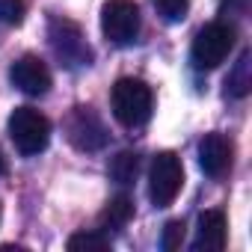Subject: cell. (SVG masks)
I'll list each match as a JSON object with an SVG mask.
<instances>
[{"instance_id":"obj_1","label":"cell","mask_w":252,"mask_h":252,"mask_svg":"<svg viewBox=\"0 0 252 252\" xmlns=\"http://www.w3.org/2000/svg\"><path fill=\"white\" fill-rule=\"evenodd\" d=\"M110 107H113V116L119 125H125V128H143L152 119L155 98H152L149 83H143L137 77H122V80H116V86L110 92Z\"/></svg>"},{"instance_id":"obj_2","label":"cell","mask_w":252,"mask_h":252,"mask_svg":"<svg viewBox=\"0 0 252 252\" xmlns=\"http://www.w3.org/2000/svg\"><path fill=\"white\" fill-rule=\"evenodd\" d=\"M6 128H9V140L15 143V149L24 158L45 152L51 143V122L45 113H39L33 107H15Z\"/></svg>"},{"instance_id":"obj_3","label":"cell","mask_w":252,"mask_h":252,"mask_svg":"<svg viewBox=\"0 0 252 252\" xmlns=\"http://www.w3.org/2000/svg\"><path fill=\"white\" fill-rule=\"evenodd\" d=\"M231 48H234V27L222 24V21H214V24H205L196 33L193 48H190V60L199 71H211L220 63H225Z\"/></svg>"},{"instance_id":"obj_4","label":"cell","mask_w":252,"mask_h":252,"mask_svg":"<svg viewBox=\"0 0 252 252\" xmlns=\"http://www.w3.org/2000/svg\"><path fill=\"white\" fill-rule=\"evenodd\" d=\"M101 33L110 45H134L140 36V9L134 0H107L101 6Z\"/></svg>"},{"instance_id":"obj_5","label":"cell","mask_w":252,"mask_h":252,"mask_svg":"<svg viewBox=\"0 0 252 252\" xmlns=\"http://www.w3.org/2000/svg\"><path fill=\"white\" fill-rule=\"evenodd\" d=\"M184 187V166L172 152H158L149 169V196L158 208H169Z\"/></svg>"},{"instance_id":"obj_6","label":"cell","mask_w":252,"mask_h":252,"mask_svg":"<svg viewBox=\"0 0 252 252\" xmlns=\"http://www.w3.org/2000/svg\"><path fill=\"white\" fill-rule=\"evenodd\" d=\"M65 134H68V143L80 152H101L110 140L101 116L92 107H74L71 110V116L65 122Z\"/></svg>"},{"instance_id":"obj_7","label":"cell","mask_w":252,"mask_h":252,"mask_svg":"<svg viewBox=\"0 0 252 252\" xmlns=\"http://www.w3.org/2000/svg\"><path fill=\"white\" fill-rule=\"evenodd\" d=\"M51 45L65 65H89L92 63V51H89L86 39H83L80 27L71 21H63V18L51 21Z\"/></svg>"},{"instance_id":"obj_8","label":"cell","mask_w":252,"mask_h":252,"mask_svg":"<svg viewBox=\"0 0 252 252\" xmlns=\"http://www.w3.org/2000/svg\"><path fill=\"white\" fill-rule=\"evenodd\" d=\"M9 80H12L24 95H45V92L51 89V71H48V65H45L39 57H33V54H27V57H21L18 63H12Z\"/></svg>"},{"instance_id":"obj_9","label":"cell","mask_w":252,"mask_h":252,"mask_svg":"<svg viewBox=\"0 0 252 252\" xmlns=\"http://www.w3.org/2000/svg\"><path fill=\"white\" fill-rule=\"evenodd\" d=\"M199 166L205 175L220 178L231 169V143L222 134H205V140L199 143Z\"/></svg>"},{"instance_id":"obj_10","label":"cell","mask_w":252,"mask_h":252,"mask_svg":"<svg viewBox=\"0 0 252 252\" xmlns=\"http://www.w3.org/2000/svg\"><path fill=\"white\" fill-rule=\"evenodd\" d=\"M225 214L222 211H205L199 217V228H196V240L193 249L196 252H222L225 249Z\"/></svg>"},{"instance_id":"obj_11","label":"cell","mask_w":252,"mask_h":252,"mask_svg":"<svg viewBox=\"0 0 252 252\" xmlns=\"http://www.w3.org/2000/svg\"><path fill=\"white\" fill-rule=\"evenodd\" d=\"M134 220V202L128 196H116L104 205V211L98 214V231H122Z\"/></svg>"},{"instance_id":"obj_12","label":"cell","mask_w":252,"mask_h":252,"mask_svg":"<svg viewBox=\"0 0 252 252\" xmlns=\"http://www.w3.org/2000/svg\"><path fill=\"white\" fill-rule=\"evenodd\" d=\"M140 172V155L137 152H119L110 160V178L119 184H131Z\"/></svg>"},{"instance_id":"obj_13","label":"cell","mask_w":252,"mask_h":252,"mask_svg":"<svg viewBox=\"0 0 252 252\" xmlns=\"http://www.w3.org/2000/svg\"><path fill=\"white\" fill-rule=\"evenodd\" d=\"M71 252H107L110 249V237L104 231H77L68 237L65 243Z\"/></svg>"},{"instance_id":"obj_14","label":"cell","mask_w":252,"mask_h":252,"mask_svg":"<svg viewBox=\"0 0 252 252\" xmlns=\"http://www.w3.org/2000/svg\"><path fill=\"white\" fill-rule=\"evenodd\" d=\"M225 86H228V92H231L234 98H243V95L249 92V86H252V74H249V54H246V51H243L240 60L234 63V71L228 74Z\"/></svg>"},{"instance_id":"obj_15","label":"cell","mask_w":252,"mask_h":252,"mask_svg":"<svg viewBox=\"0 0 252 252\" xmlns=\"http://www.w3.org/2000/svg\"><path fill=\"white\" fill-rule=\"evenodd\" d=\"M158 15L166 21V24H178L187 18V9H190V0H152Z\"/></svg>"},{"instance_id":"obj_16","label":"cell","mask_w":252,"mask_h":252,"mask_svg":"<svg viewBox=\"0 0 252 252\" xmlns=\"http://www.w3.org/2000/svg\"><path fill=\"white\" fill-rule=\"evenodd\" d=\"M24 0H0V24L18 27L24 21Z\"/></svg>"},{"instance_id":"obj_17","label":"cell","mask_w":252,"mask_h":252,"mask_svg":"<svg viewBox=\"0 0 252 252\" xmlns=\"http://www.w3.org/2000/svg\"><path fill=\"white\" fill-rule=\"evenodd\" d=\"M184 222L181 220H169L166 225H163V240H160V246L166 249V252H175V249H181V243H184Z\"/></svg>"},{"instance_id":"obj_18","label":"cell","mask_w":252,"mask_h":252,"mask_svg":"<svg viewBox=\"0 0 252 252\" xmlns=\"http://www.w3.org/2000/svg\"><path fill=\"white\" fill-rule=\"evenodd\" d=\"M0 175H6V158H3V152H0Z\"/></svg>"}]
</instances>
